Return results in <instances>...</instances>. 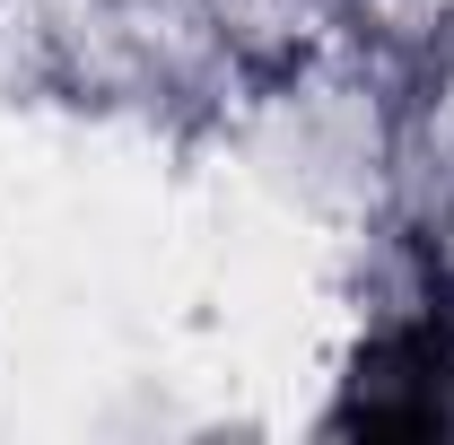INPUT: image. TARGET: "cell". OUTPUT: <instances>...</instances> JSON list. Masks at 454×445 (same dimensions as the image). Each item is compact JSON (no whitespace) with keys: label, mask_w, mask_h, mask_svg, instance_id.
I'll return each mask as SVG.
<instances>
[{"label":"cell","mask_w":454,"mask_h":445,"mask_svg":"<svg viewBox=\"0 0 454 445\" xmlns=\"http://www.w3.org/2000/svg\"><path fill=\"white\" fill-rule=\"evenodd\" d=\"M446 376H454L446 332H437V324H411V332H394L358 367V402L340 410V428H376V437L446 428Z\"/></svg>","instance_id":"1"}]
</instances>
